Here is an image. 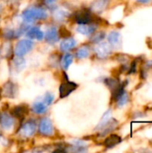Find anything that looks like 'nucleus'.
I'll return each instance as SVG.
<instances>
[{"label":"nucleus","mask_w":152,"mask_h":153,"mask_svg":"<svg viewBox=\"0 0 152 153\" xmlns=\"http://www.w3.org/2000/svg\"><path fill=\"white\" fill-rule=\"evenodd\" d=\"M22 19L26 22H31L35 20H43L47 17V13L45 9L41 7H36L32 6L28 9H26L22 14Z\"/></svg>","instance_id":"nucleus-1"},{"label":"nucleus","mask_w":152,"mask_h":153,"mask_svg":"<svg viewBox=\"0 0 152 153\" xmlns=\"http://www.w3.org/2000/svg\"><path fill=\"white\" fill-rule=\"evenodd\" d=\"M33 42L30 39H21L14 48V54L17 56H23L33 48Z\"/></svg>","instance_id":"nucleus-2"},{"label":"nucleus","mask_w":152,"mask_h":153,"mask_svg":"<svg viewBox=\"0 0 152 153\" xmlns=\"http://www.w3.org/2000/svg\"><path fill=\"white\" fill-rule=\"evenodd\" d=\"M39 133L45 136H51L54 134V126L51 120L47 117H44L40 120L39 126Z\"/></svg>","instance_id":"nucleus-3"},{"label":"nucleus","mask_w":152,"mask_h":153,"mask_svg":"<svg viewBox=\"0 0 152 153\" xmlns=\"http://www.w3.org/2000/svg\"><path fill=\"white\" fill-rule=\"evenodd\" d=\"M35 131H36V124L34 121L30 120L22 126L19 133H20L22 137L30 138L35 134Z\"/></svg>","instance_id":"nucleus-4"},{"label":"nucleus","mask_w":152,"mask_h":153,"mask_svg":"<svg viewBox=\"0 0 152 153\" xmlns=\"http://www.w3.org/2000/svg\"><path fill=\"white\" fill-rule=\"evenodd\" d=\"M78 85L75 82H63L59 87V95L61 99L68 97L73 91H74L77 89Z\"/></svg>","instance_id":"nucleus-5"},{"label":"nucleus","mask_w":152,"mask_h":153,"mask_svg":"<svg viewBox=\"0 0 152 153\" xmlns=\"http://www.w3.org/2000/svg\"><path fill=\"white\" fill-rule=\"evenodd\" d=\"M75 21L78 24H88L93 22V16L89 10H81L75 14Z\"/></svg>","instance_id":"nucleus-6"},{"label":"nucleus","mask_w":152,"mask_h":153,"mask_svg":"<svg viewBox=\"0 0 152 153\" xmlns=\"http://www.w3.org/2000/svg\"><path fill=\"white\" fill-rule=\"evenodd\" d=\"M95 53L98 56V57L99 58H106L108 57L110 54H111V47L109 46L108 43L106 42H102L98 44L95 47Z\"/></svg>","instance_id":"nucleus-7"},{"label":"nucleus","mask_w":152,"mask_h":153,"mask_svg":"<svg viewBox=\"0 0 152 153\" xmlns=\"http://www.w3.org/2000/svg\"><path fill=\"white\" fill-rule=\"evenodd\" d=\"M16 86L12 82H7L1 90L3 96L10 99H13L14 97H16Z\"/></svg>","instance_id":"nucleus-8"},{"label":"nucleus","mask_w":152,"mask_h":153,"mask_svg":"<svg viewBox=\"0 0 152 153\" xmlns=\"http://www.w3.org/2000/svg\"><path fill=\"white\" fill-rule=\"evenodd\" d=\"M117 126H118V122L116 120V119H114V118H110L99 130H100V133H99V134L101 135V136H104V135H106V134H108V133H110V132H112L113 130H115L116 127H117Z\"/></svg>","instance_id":"nucleus-9"},{"label":"nucleus","mask_w":152,"mask_h":153,"mask_svg":"<svg viewBox=\"0 0 152 153\" xmlns=\"http://www.w3.org/2000/svg\"><path fill=\"white\" fill-rule=\"evenodd\" d=\"M0 125L5 130H10L13 126V118L7 113L0 114Z\"/></svg>","instance_id":"nucleus-10"},{"label":"nucleus","mask_w":152,"mask_h":153,"mask_svg":"<svg viewBox=\"0 0 152 153\" xmlns=\"http://www.w3.org/2000/svg\"><path fill=\"white\" fill-rule=\"evenodd\" d=\"M26 35L28 38H30L31 39H37V40H41L44 38L43 31L38 27H32V28L29 29L26 32Z\"/></svg>","instance_id":"nucleus-11"},{"label":"nucleus","mask_w":152,"mask_h":153,"mask_svg":"<svg viewBox=\"0 0 152 153\" xmlns=\"http://www.w3.org/2000/svg\"><path fill=\"white\" fill-rule=\"evenodd\" d=\"M97 29V26L94 25V24H79V26L77 27V31L81 34H83V35H86V36H89L92 33L95 32Z\"/></svg>","instance_id":"nucleus-12"},{"label":"nucleus","mask_w":152,"mask_h":153,"mask_svg":"<svg viewBox=\"0 0 152 153\" xmlns=\"http://www.w3.org/2000/svg\"><path fill=\"white\" fill-rule=\"evenodd\" d=\"M108 40L109 44H110L112 47L117 48V47H119V46L121 45V41H122L121 34H120L118 31H111V32L108 34Z\"/></svg>","instance_id":"nucleus-13"},{"label":"nucleus","mask_w":152,"mask_h":153,"mask_svg":"<svg viewBox=\"0 0 152 153\" xmlns=\"http://www.w3.org/2000/svg\"><path fill=\"white\" fill-rule=\"evenodd\" d=\"M76 46V41L73 38H66L64 39L60 44V49L63 52H67L71 49H73Z\"/></svg>","instance_id":"nucleus-14"},{"label":"nucleus","mask_w":152,"mask_h":153,"mask_svg":"<svg viewBox=\"0 0 152 153\" xmlns=\"http://www.w3.org/2000/svg\"><path fill=\"white\" fill-rule=\"evenodd\" d=\"M46 40L49 44H54L58 40V32L56 27H51L47 30L46 34Z\"/></svg>","instance_id":"nucleus-15"},{"label":"nucleus","mask_w":152,"mask_h":153,"mask_svg":"<svg viewBox=\"0 0 152 153\" xmlns=\"http://www.w3.org/2000/svg\"><path fill=\"white\" fill-rule=\"evenodd\" d=\"M109 0H95L91 5V10L95 13H101L106 9Z\"/></svg>","instance_id":"nucleus-16"},{"label":"nucleus","mask_w":152,"mask_h":153,"mask_svg":"<svg viewBox=\"0 0 152 153\" xmlns=\"http://www.w3.org/2000/svg\"><path fill=\"white\" fill-rule=\"evenodd\" d=\"M122 141L121 137L117 134H110L104 142V145L107 148H112L116 145H117L118 143H120Z\"/></svg>","instance_id":"nucleus-17"},{"label":"nucleus","mask_w":152,"mask_h":153,"mask_svg":"<svg viewBox=\"0 0 152 153\" xmlns=\"http://www.w3.org/2000/svg\"><path fill=\"white\" fill-rule=\"evenodd\" d=\"M14 117L18 119H21L22 120L26 115L28 114V108L25 106V105H21V106H17L13 108V111Z\"/></svg>","instance_id":"nucleus-18"},{"label":"nucleus","mask_w":152,"mask_h":153,"mask_svg":"<svg viewBox=\"0 0 152 153\" xmlns=\"http://www.w3.org/2000/svg\"><path fill=\"white\" fill-rule=\"evenodd\" d=\"M31 109L35 114L42 115L47 112V105L43 101H37L32 105Z\"/></svg>","instance_id":"nucleus-19"},{"label":"nucleus","mask_w":152,"mask_h":153,"mask_svg":"<svg viewBox=\"0 0 152 153\" xmlns=\"http://www.w3.org/2000/svg\"><path fill=\"white\" fill-rule=\"evenodd\" d=\"M105 83L111 90L112 92H114L116 90H117L121 86V83L116 78H108V79L105 80Z\"/></svg>","instance_id":"nucleus-20"},{"label":"nucleus","mask_w":152,"mask_h":153,"mask_svg":"<svg viewBox=\"0 0 152 153\" xmlns=\"http://www.w3.org/2000/svg\"><path fill=\"white\" fill-rule=\"evenodd\" d=\"M73 55H71V54H65V55L62 57V60H61V65H62L63 69L67 70L68 67H69V66L71 65V64L73 63Z\"/></svg>","instance_id":"nucleus-21"},{"label":"nucleus","mask_w":152,"mask_h":153,"mask_svg":"<svg viewBox=\"0 0 152 153\" xmlns=\"http://www.w3.org/2000/svg\"><path fill=\"white\" fill-rule=\"evenodd\" d=\"M128 100H129V96H128V93L124 91L118 98L117 100H116V105L118 108H122L124 107L127 102H128Z\"/></svg>","instance_id":"nucleus-22"},{"label":"nucleus","mask_w":152,"mask_h":153,"mask_svg":"<svg viewBox=\"0 0 152 153\" xmlns=\"http://www.w3.org/2000/svg\"><path fill=\"white\" fill-rule=\"evenodd\" d=\"M89 56H90V50H89V48L87 47H82L76 52V56L79 59L86 58Z\"/></svg>","instance_id":"nucleus-23"},{"label":"nucleus","mask_w":152,"mask_h":153,"mask_svg":"<svg viewBox=\"0 0 152 153\" xmlns=\"http://www.w3.org/2000/svg\"><path fill=\"white\" fill-rule=\"evenodd\" d=\"M25 65H26V63H25V60L22 58V56H17L14 59V65L18 71L22 70L25 67Z\"/></svg>","instance_id":"nucleus-24"},{"label":"nucleus","mask_w":152,"mask_h":153,"mask_svg":"<svg viewBox=\"0 0 152 153\" xmlns=\"http://www.w3.org/2000/svg\"><path fill=\"white\" fill-rule=\"evenodd\" d=\"M106 34L104 31H99V32H94L93 36L90 38V40L94 43H99L104 38H105Z\"/></svg>","instance_id":"nucleus-25"},{"label":"nucleus","mask_w":152,"mask_h":153,"mask_svg":"<svg viewBox=\"0 0 152 153\" xmlns=\"http://www.w3.org/2000/svg\"><path fill=\"white\" fill-rule=\"evenodd\" d=\"M110 117H111V111H110V110H108V111L103 115V117H102V118H101V120H100V122H99V126H97L96 129H99H99H100V128H101V127H102V126H103L111 118Z\"/></svg>","instance_id":"nucleus-26"},{"label":"nucleus","mask_w":152,"mask_h":153,"mask_svg":"<svg viewBox=\"0 0 152 153\" xmlns=\"http://www.w3.org/2000/svg\"><path fill=\"white\" fill-rule=\"evenodd\" d=\"M53 101H54V95H53L52 93H50V92H47V93L45 94V96H44V100H43V102H44L47 106H48V105H51V104L53 103Z\"/></svg>","instance_id":"nucleus-27"},{"label":"nucleus","mask_w":152,"mask_h":153,"mask_svg":"<svg viewBox=\"0 0 152 153\" xmlns=\"http://www.w3.org/2000/svg\"><path fill=\"white\" fill-rule=\"evenodd\" d=\"M57 32H58V35L60 37L64 38V39H66V38H68V37L71 36V32L65 27H61Z\"/></svg>","instance_id":"nucleus-28"},{"label":"nucleus","mask_w":152,"mask_h":153,"mask_svg":"<svg viewBox=\"0 0 152 153\" xmlns=\"http://www.w3.org/2000/svg\"><path fill=\"white\" fill-rule=\"evenodd\" d=\"M14 37H16L15 35V30H6L5 31H4V38L6 39H13Z\"/></svg>","instance_id":"nucleus-29"},{"label":"nucleus","mask_w":152,"mask_h":153,"mask_svg":"<svg viewBox=\"0 0 152 153\" xmlns=\"http://www.w3.org/2000/svg\"><path fill=\"white\" fill-rule=\"evenodd\" d=\"M57 0H43V3L47 5V6H48V7H53L55 4H56V2Z\"/></svg>","instance_id":"nucleus-30"},{"label":"nucleus","mask_w":152,"mask_h":153,"mask_svg":"<svg viewBox=\"0 0 152 153\" xmlns=\"http://www.w3.org/2000/svg\"><path fill=\"white\" fill-rule=\"evenodd\" d=\"M66 13H65V12H63V11H57V13H56V18H58L59 20L60 19H63L64 17H65L66 16Z\"/></svg>","instance_id":"nucleus-31"},{"label":"nucleus","mask_w":152,"mask_h":153,"mask_svg":"<svg viewBox=\"0 0 152 153\" xmlns=\"http://www.w3.org/2000/svg\"><path fill=\"white\" fill-rule=\"evenodd\" d=\"M151 0H137L138 3H141V4H148L150 3Z\"/></svg>","instance_id":"nucleus-32"},{"label":"nucleus","mask_w":152,"mask_h":153,"mask_svg":"<svg viewBox=\"0 0 152 153\" xmlns=\"http://www.w3.org/2000/svg\"><path fill=\"white\" fill-rule=\"evenodd\" d=\"M148 45H149V47H150L151 48H152V39H150V40H149Z\"/></svg>","instance_id":"nucleus-33"},{"label":"nucleus","mask_w":152,"mask_h":153,"mask_svg":"<svg viewBox=\"0 0 152 153\" xmlns=\"http://www.w3.org/2000/svg\"><path fill=\"white\" fill-rule=\"evenodd\" d=\"M1 136H2V134H1V131H0V138H1Z\"/></svg>","instance_id":"nucleus-34"},{"label":"nucleus","mask_w":152,"mask_h":153,"mask_svg":"<svg viewBox=\"0 0 152 153\" xmlns=\"http://www.w3.org/2000/svg\"><path fill=\"white\" fill-rule=\"evenodd\" d=\"M0 13H1V6H0Z\"/></svg>","instance_id":"nucleus-35"}]
</instances>
